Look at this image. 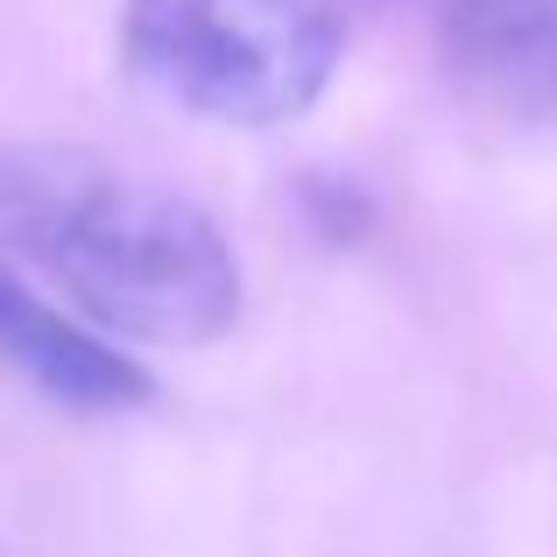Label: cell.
<instances>
[{
	"label": "cell",
	"mask_w": 557,
	"mask_h": 557,
	"mask_svg": "<svg viewBox=\"0 0 557 557\" xmlns=\"http://www.w3.org/2000/svg\"><path fill=\"white\" fill-rule=\"evenodd\" d=\"M0 247L113 346H212L240 318V261L212 212L92 149L0 156Z\"/></svg>",
	"instance_id": "obj_1"
},
{
	"label": "cell",
	"mask_w": 557,
	"mask_h": 557,
	"mask_svg": "<svg viewBox=\"0 0 557 557\" xmlns=\"http://www.w3.org/2000/svg\"><path fill=\"white\" fill-rule=\"evenodd\" d=\"M0 360L22 381H36L50 403L71 409H141L156 395V381L135 368V354H121L107 332H92L64 304L28 289L8 261H0Z\"/></svg>",
	"instance_id": "obj_4"
},
{
	"label": "cell",
	"mask_w": 557,
	"mask_h": 557,
	"mask_svg": "<svg viewBox=\"0 0 557 557\" xmlns=\"http://www.w3.org/2000/svg\"><path fill=\"white\" fill-rule=\"evenodd\" d=\"M346 50L339 0H127L121 57L156 99L226 127L297 121Z\"/></svg>",
	"instance_id": "obj_2"
},
{
	"label": "cell",
	"mask_w": 557,
	"mask_h": 557,
	"mask_svg": "<svg viewBox=\"0 0 557 557\" xmlns=\"http://www.w3.org/2000/svg\"><path fill=\"white\" fill-rule=\"evenodd\" d=\"M437 57L487 127L557 149V0H445Z\"/></svg>",
	"instance_id": "obj_3"
}]
</instances>
